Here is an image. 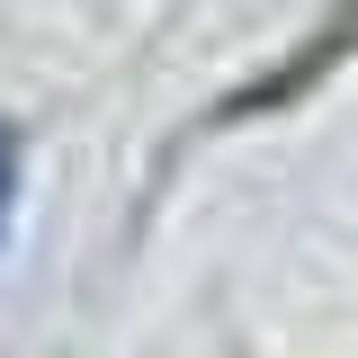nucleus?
Listing matches in <instances>:
<instances>
[{"mask_svg": "<svg viewBox=\"0 0 358 358\" xmlns=\"http://www.w3.org/2000/svg\"><path fill=\"white\" fill-rule=\"evenodd\" d=\"M0 206H9V162H0Z\"/></svg>", "mask_w": 358, "mask_h": 358, "instance_id": "f257e3e1", "label": "nucleus"}]
</instances>
